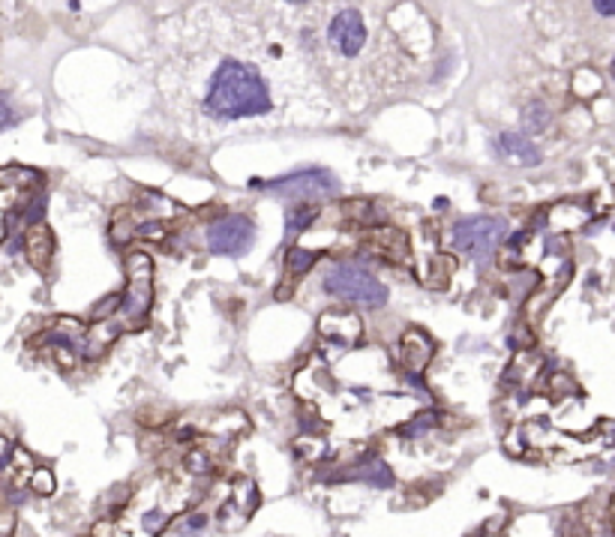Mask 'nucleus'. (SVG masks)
Here are the masks:
<instances>
[{
    "label": "nucleus",
    "mask_w": 615,
    "mask_h": 537,
    "mask_svg": "<svg viewBox=\"0 0 615 537\" xmlns=\"http://www.w3.org/2000/svg\"><path fill=\"white\" fill-rule=\"evenodd\" d=\"M160 93L186 133L213 141L235 129L328 120L331 99L306 61L297 31L279 18L177 15L163 31Z\"/></svg>",
    "instance_id": "nucleus-1"
},
{
    "label": "nucleus",
    "mask_w": 615,
    "mask_h": 537,
    "mask_svg": "<svg viewBox=\"0 0 615 537\" xmlns=\"http://www.w3.org/2000/svg\"><path fill=\"white\" fill-rule=\"evenodd\" d=\"M328 15H303L297 42L315 72H328L337 90H390L405 79L403 40L369 6H324Z\"/></svg>",
    "instance_id": "nucleus-2"
},
{
    "label": "nucleus",
    "mask_w": 615,
    "mask_h": 537,
    "mask_svg": "<svg viewBox=\"0 0 615 537\" xmlns=\"http://www.w3.org/2000/svg\"><path fill=\"white\" fill-rule=\"evenodd\" d=\"M126 291L120 295L115 322L120 331H138L154 306V261L147 252L135 250L126 256Z\"/></svg>",
    "instance_id": "nucleus-3"
},
{
    "label": "nucleus",
    "mask_w": 615,
    "mask_h": 537,
    "mask_svg": "<svg viewBox=\"0 0 615 537\" xmlns=\"http://www.w3.org/2000/svg\"><path fill=\"white\" fill-rule=\"evenodd\" d=\"M321 288L328 291L331 297L349 300V304H358L367 309H381L390 297L385 282L372 270L358 265V261H337V265H331V270L324 273L321 279Z\"/></svg>",
    "instance_id": "nucleus-4"
},
{
    "label": "nucleus",
    "mask_w": 615,
    "mask_h": 537,
    "mask_svg": "<svg viewBox=\"0 0 615 537\" xmlns=\"http://www.w3.org/2000/svg\"><path fill=\"white\" fill-rule=\"evenodd\" d=\"M253 190H262L279 199H292L297 204H312L319 199H333L340 195V181L337 174L328 168H301V172L274 177V181H253Z\"/></svg>",
    "instance_id": "nucleus-5"
},
{
    "label": "nucleus",
    "mask_w": 615,
    "mask_h": 537,
    "mask_svg": "<svg viewBox=\"0 0 615 537\" xmlns=\"http://www.w3.org/2000/svg\"><path fill=\"white\" fill-rule=\"evenodd\" d=\"M508 222L501 216H462L451 229V247L474 261H489L499 243L505 240Z\"/></svg>",
    "instance_id": "nucleus-6"
},
{
    "label": "nucleus",
    "mask_w": 615,
    "mask_h": 537,
    "mask_svg": "<svg viewBox=\"0 0 615 537\" xmlns=\"http://www.w3.org/2000/svg\"><path fill=\"white\" fill-rule=\"evenodd\" d=\"M256 222L247 213H222L204 229V247L213 256L240 259L256 247Z\"/></svg>",
    "instance_id": "nucleus-7"
},
{
    "label": "nucleus",
    "mask_w": 615,
    "mask_h": 537,
    "mask_svg": "<svg viewBox=\"0 0 615 537\" xmlns=\"http://www.w3.org/2000/svg\"><path fill=\"white\" fill-rule=\"evenodd\" d=\"M258 502H262V493H258L253 477H238L231 484V493L226 502L219 504L217 511V525L222 532H235L240 525H247L253 520V513L258 511Z\"/></svg>",
    "instance_id": "nucleus-8"
},
{
    "label": "nucleus",
    "mask_w": 615,
    "mask_h": 537,
    "mask_svg": "<svg viewBox=\"0 0 615 537\" xmlns=\"http://www.w3.org/2000/svg\"><path fill=\"white\" fill-rule=\"evenodd\" d=\"M331 480H358L372 489H390L394 486V468H390L378 454H363L358 463L349 468H340V475H331Z\"/></svg>",
    "instance_id": "nucleus-9"
},
{
    "label": "nucleus",
    "mask_w": 615,
    "mask_h": 537,
    "mask_svg": "<svg viewBox=\"0 0 615 537\" xmlns=\"http://www.w3.org/2000/svg\"><path fill=\"white\" fill-rule=\"evenodd\" d=\"M492 150H496V156L501 159V163H508V165L535 168V165L544 163V154H540V147L528 136H523V133H501L496 138V145H492Z\"/></svg>",
    "instance_id": "nucleus-10"
},
{
    "label": "nucleus",
    "mask_w": 615,
    "mask_h": 537,
    "mask_svg": "<svg viewBox=\"0 0 615 537\" xmlns=\"http://www.w3.org/2000/svg\"><path fill=\"white\" fill-rule=\"evenodd\" d=\"M433 352H435L433 339L426 336L421 327H408V331L399 336V361H403V366L412 375L426 370V363L433 361Z\"/></svg>",
    "instance_id": "nucleus-11"
},
{
    "label": "nucleus",
    "mask_w": 615,
    "mask_h": 537,
    "mask_svg": "<svg viewBox=\"0 0 615 537\" xmlns=\"http://www.w3.org/2000/svg\"><path fill=\"white\" fill-rule=\"evenodd\" d=\"M321 334L331 339V343L337 345H354L360 339V318L354 313H346V309H333V313H324L321 316Z\"/></svg>",
    "instance_id": "nucleus-12"
},
{
    "label": "nucleus",
    "mask_w": 615,
    "mask_h": 537,
    "mask_svg": "<svg viewBox=\"0 0 615 537\" xmlns=\"http://www.w3.org/2000/svg\"><path fill=\"white\" fill-rule=\"evenodd\" d=\"M24 250L27 256H31V261L40 270H49L51 265V256H54V238L51 231L45 229V225H33V229H27L24 234Z\"/></svg>",
    "instance_id": "nucleus-13"
},
{
    "label": "nucleus",
    "mask_w": 615,
    "mask_h": 537,
    "mask_svg": "<svg viewBox=\"0 0 615 537\" xmlns=\"http://www.w3.org/2000/svg\"><path fill=\"white\" fill-rule=\"evenodd\" d=\"M42 177L40 172H33V168H22V165H9V168H0V190L6 193H18V190H27V186H40Z\"/></svg>",
    "instance_id": "nucleus-14"
},
{
    "label": "nucleus",
    "mask_w": 615,
    "mask_h": 537,
    "mask_svg": "<svg viewBox=\"0 0 615 537\" xmlns=\"http://www.w3.org/2000/svg\"><path fill=\"white\" fill-rule=\"evenodd\" d=\"M319 213H321V207H315V204H294V207H288V211H285V231H288V238H297V234H303L315 220H319Z\"/></svg>",
    "instance_id": "nucleus-15"
},
{
    "label": "nucleus",
    "mask_w": 615,
    "mask_h": 537,
    "mask_svg": "<svg viewBox=\"0 0 615 537\" xmlns=\"http://www.w3.org/2000/svg\"><path fill=\"white\" fill-rule=\"evenodd\" d=\"M549 120H553V115H549L546 102H540V99L528 102V106L523 108V115H519V124H523L526 136H540L549 127Z\"/></svg>",
    "instance_id": "nucleus-16"
},
{
    "label": "nucleus",
    "mask_w": 615,
    "mask_h": 537,
    "mask_svg": "<svg viewBox=\"0 0 615 537\" xmlns=\"http://www.w3.org/2000/svg\"><path fill=\"white\" fill-rule=\"evenodd\" d=\"M442 420L444 418L439 411H421V414H415L408 423L399 427V436H403V438H424V436H430L433 429H439Z\"/></svg>",
    "instance_id": "nucleus-17"
},
{
    "label": "nucleus",
    "mask_w": 615,
    "mask_h": 537,
    "mask_svg": "<svg viewBox=\"0 0 615 537\" xmlns=\"http://www.w3.org/2000/svg\"><path fill=\"white\" fill-rule=\"evenodd\" d=\"M315 261H319V252L303 250V247H292V250H288V256H285V268H288L292 277H303V273L310 270Z\"/></svg>",
    "instance_id": "nucleus-18"
},
{
    "label": "nucleus",
    "mask_w": 615,
    "mask_h": 537,
    "mask_svg": "<svg viewBox=\"0 0 615 537\" xmlns=\"http://www.w3.org/2000/svg\"><path fill=\"white\" fill-rule=\"evenodd\" d=\"M183 468L190 471V475H210V471H213L210 450L208 448H192L190 454H186V459H183Z\"/></svg>",
    "instance_id": "nucleus-19"
},
{
    "label": "nucleus",
    "mask_w": 615,
    "mask_h": 537,
    "mask_svg": "<svg viewBox=\"0 0 615 537\" xmlns=\"http://www.w3.org/2000/svg\"><path fill=\"white\" fill-rule=\"evenodd\" d=\"M27 484H31V489H33L36 495H51L54 486H58V484H54V475H51L49 468H33L31 477H27Z\"/></svg>",
    "instance_id": "nucleus-20"
},
{
    "label": "nucleus",
    "mask_w": 615,
    "mask_h": 537,
    "mask_svg": "<svg viewBox=\"0 0 615 537\" xmlns=\"http://www.w3.org/2000/svg\"><path fill=\"white\" fill-rule=\"evenodd\" d=\"M204 525H208V516H204V513H190V516H183L181 532L183 534H195V532H201Z\"/></svg>",
    "instance_id": "nucleus-21"
},
{
    "label": "nucleus",
    "mask_w": 615,
    "mask_h": 537,
    "mask_svg": "<svg viewBox=\"0 0 615 537\" xmlns=\"http://www.w3.org/2000/svg\"><path fill=\"white\" fill-rule=\"evenodd\" d=\"M6 220H9V193H6V195L0 193V243H4V238L9 234Z\"/></svg>",
    "instance_id": "nucleus-22"
},
{
    "label": "nucleus",
    "mask_w": 615,
    "mask_h": 537,
    "mask_svg": "<svg viewBox=\"0 0 615 537\" xmlns=\"http://www.w3.org/2000/svg\"><path fill=\"white\" fill-rule=\"evenodd\" d=\"M13 120H15V111H13V106H9V99L0 93V129H6Z\"/></svg>",
    "instance_id": "nucleus-23"
},
{
    "label": "nucleus",
    "mask_w": 615,
    "mask_h": 537,
    "mask_svg": "<svg viewBox=\"0 0 615 537\" xmlns=\"http://www.w3.org/2000/svg\"><path fill=\"white\" fill-rule=\"evenodd\" d=\"M594 13L612 18L615 15V0H598V4H594Z\"/></svg>",
    "instance_id": "nucleus-24"
},
{
    "label": "nucleus",
    "mask_w": 615,
    "mask_h": 537,
    "mask_svg": "<svg viewBox=\"0 0 615 537\" xmlns=\"http://www.w3.org/2000/svg\"><path fill=\"white\" fill-rule=\"evenodd\" d=\"M610 72H612V79H615V58H612V67H610Z\"/></svg>",
    "instance_id": "nucleus-25"
}]
</instances>
